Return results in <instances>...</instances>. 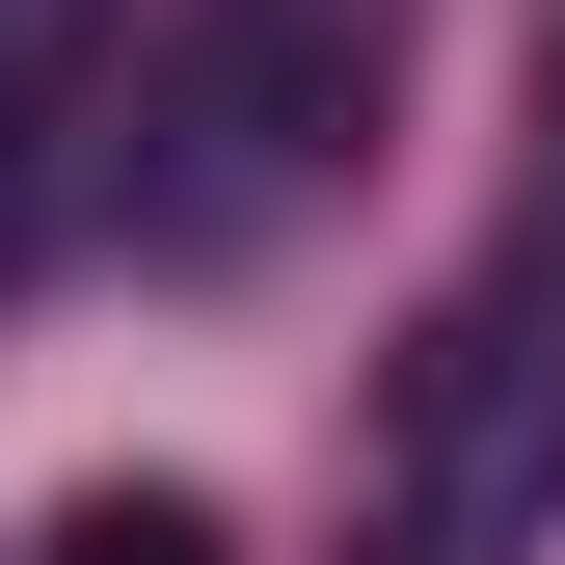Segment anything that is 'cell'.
<instances>
[{
	"mask_svg": "<svg viewBox=\"0 0 565 565\" xmlns=\"http://www.w3.org/2000/svg\"><path fill=\"white\" fill-rule=\"evenodd\" d=\"M539 216H565V54H539Z\"/></svg>",
	"mask_w": 565,
	"mask_h": 565,
	"instance_id": "cell-5",
	"label": "cell"
},
{
	"mask_svg": "<svg viewBox=\"0 0 565 565\" xmlns=\"http://www.w3.org/2000/svg\"><path fill=\"white\" fill-rule=\"evenodd\" d=\"M82 54H108V0H0V162L82 108Z\"/></svg>",
	"mask_w": 565,
	"mask_h": 565,
	"instance_id": "cell-3",
	"label": "cell"
},
{
	"mask_svg": "<svg viewBox=\"0 0 565 565\" xmlns=\"http://www.w3.org/2000/svg\"><path fill=\"white\" fill-rule=\"evenodd\" d=\"M377 54H404V0H216V28L162 54V162H135V216H162V243L297 216L350 135H377Z\"/></svg>",
	"mask_w": 565,
	"mask_h": 565,
	"instance_id": "cell-2",
	"label": "cell"
},
{
	"mask_svg": "<svg viewBox=\"0 0 565 565\" xmlns=\"http://www.w3.org/2000/svg\"><path fill=\"white\" fill-rule=\"evenodd\" d=\"M565 539V350L512 297H458L377 377V484H350V565H539Z\"/></svg>",
	"mask_w": 565,
	"mask_h": 565,
	"instance_id": "cell-1",
	"label": "cell"
},
{
	"mask_svg": "<svg viewBox=\"0 0 565 565\" xmlns=\"http://www.w3.org/2000/svg\"><path fill=\"white\" fill-rule=\"evenodd\" d=\"M54 565H216V512H189V484H82V512H54Z\"/></svg>",
	"mask_w": 565,
	"mask_h": 565,
	"instance_id": "cell-4",
	"label": "cell"
}]
</instances>
